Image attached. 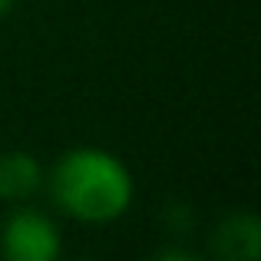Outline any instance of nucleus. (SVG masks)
Listing matches in <instances>:
<instances>
[{"label":"nucleus","instance_id":"nucleus-2","mask_svg":"<svg viewBox=\"0 0 261 261\" xmlns=\"http://www.w3.org/2000/svg\"><path fill=\"white\" fill-rule=\"evenodd\" d=\"M63 235L43 208L13 205L0 225V261H60Z\"/></svg>","mask_w":261,"mask_h":261},{"label":"nucleus","instance_id":"nucleus-3","mask_svg":"<svg viewBox=\"0 0 261 261\" xmlns=\"http://www.w3.org/2000/svg\"><path fill=\"white\" fill-rule=\"evenodd\" d=\"M212 251L218 261H258L261 251V228L258 218L248 212L228 215L212 235Z\"/></svg>","mask_w":261,"mask_h":261},{"label":"nucleus","instance_id":"nucleus-6","mask_svg":"<svg viewBox=\"0 0 261 261\" xmlns=\"http://www.w3.org/2000/svg\"><path fill=\"white\" fill-rule=\"evenodd\" d=\"M10 10H13V0H0V20H4Z\"/></svg>","mask_w":261,"mask_h":261},{"label":"nucleus","instance_id":"nucleus-4","mask_svg":"<svg viewBox=\"0 0 261 261\" xmlns=\"http://www.w3.org/2000/svg\"><path fill=\"white\" fill-rule=\"evenodd\" d=\"M43 166L30 152H4L0 155V198L10 205L30 202L43 189Z\"/></svg>","mask_w":261,"mask_h":261},{"label":"nucleus","instance_id":"nucleus-5","mask_svg":"<svg viewBox=\"0 0 261 261\" xmlns=\"http://www.w3.org/2000/svg\"><path fill=\"white\" fill-rule=\"evenodd\" d=\"M149 261H205V258L192 255V251H182V248H169V251H162V255H155Z\"/></svg>","mask_w":261,"mask_h":261},{"label":"nucleus","instance_id":"nucleus-1","mask_svg":"<svg viewBox=\"0 0 261 261\" xmlns=\"http://www.w3.org/2000/svg\"><path fill=\"white\" fill-rule=\"evenodd\" d=\"M63 215L83 225H109L133 208L136 178L116 152L99 146L66 149L43 178Z\"/></svg>","mask_w":261,"mask_h":261}]
</instances>
